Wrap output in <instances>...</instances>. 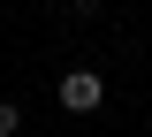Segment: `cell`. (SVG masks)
Masks as SVG:
<instances>
[{
    "instance_id": "obj_1",
    "label": "cell",
    "mask_w": 152,
    "mask_h": 137,
    "mask_svg": "<svg viewBox=\"0 0 152 137\" xmlns=\"http://www.w3.org/2000/svg\"><path fill=\"white\" fill-rule=\"evenodd\" d=\"M61 107H69V114H99V107H107V76H99L91 61L61 76Z\"/></svg>"
},
{
    "instance_id": "obj_2",
    "label": "cell",
    "mask_w": 152,
    "mask_h": 137,
    "mask_svg": "<svg viewBox=\"0 0 152 137\" xmlns=\"http://www.w3.org/2000/svg\"><path fill=\"white\" fill-rule=\"evenodd\" d=\"M23 130V107H15V99H0V137H15Z\"/></svg>"
},
{
    "instance_id": "obj_3",
    "label": "cell",
    "mask_w": 152,
    "mask_h": 137,
    "mask_svg": "<svg viewBox=\"0 0 152 137\" xmlns=\"http://www.w3.org/2000/svg\"><path fill=\"white\" fill-rule=\"evenodd\" d=\"M69 15H76V23H91V15H107V0H69Z\"/></svg>"
}]
</instances>
